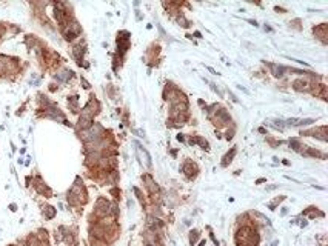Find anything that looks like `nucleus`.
<instances>
[{"mask_svg": "<svg viewBox=\"0 0 328 246\" xmlns=\"http://www.w3.org/2000/svg\"><path fill=\"white\" fill-rule=\"evenodd\" d=\"M134 146L137 148V149H136V154H137L139 160H140L142 163H145V166L151 168V157H150L148 151H146L145 148H142V145H140V143H137V142L134 143Z\"/></svg>", "mask_w": 328, "mask_h": 246, "instance_id": "f257e3e1", "label": "nucleus"}, {"mask_svg": "<svg viewBox=\"0 0 328 246\" xmlns=\"http://www.w3.org/2000/svg\"><path fill=\"white\" fill-rule=\"evenodd\" d=\"M268 66H270V69H271V72H273V75H274V77H282V75H283V72L287 71V68H283V66H277V65H274V63H268Z\"/></svg>", "mask_w": 328, "mask_h": 246, "instance_id": "f03ea898", "label": "nucleus"}, {"mask_svg": "<svg viewBox=\"0 0 328 246\" xmlns=\"http://www.w3.org/2000/svg\"><path fill=\"white\" fill-rule=\"evenodd\" d=\"M214 121L219 123V125H225V123L230 121V115L227 114V111H221V112H219V115L214 118Z\"/></svg>", "mask_w": 328, "mask_h": 246, "instance_id": "7ed1b4c3", "label": "nucleus"}, {"mask_svg": "<svg viewBox=\"0 0 328 246\" xmlns=\"http://www.w3.org/2000/svg\"><path fill=\"white\" fill-rule=\"evenodd\" d=\"M307 82H303V79H299V80H294L293 82V88L296 91H302V89H307Z\"/></svg>", "mask_w": 328, "mask_h": 246, "instance_id": "20e7f679", "label": "nucleus"}, {"mask_svg": "<svg viewBox=\"0 0 328 246\" xmlns=\"http://www.w3.org/2000/svg\"><path fill=\"white\" fill-rule=\"evenodd\" d=\"M182 169H183V172H185V174H188V175H191V174H193V169H196V166L193 165V162H189V160H186V162H185V165L182 166Z\"/></svg>", "mask_w": 328, "mask_h": 246, "instance_id": "39448f33", "label": "nucleus"}, {"mask_svg": "<svg viewBox=\"0 0 328 246\" xmlns=\"http://www.w3.org/2000/svg\"><path fill=\"white\" fill-rule=\"evenodd\" d=\"M314 33L320 37V40H322V42H325V37H326V34H325V25H320L317 29H314Z\"/></svg>", "mask_w": 328, "mask_h": 246, "instance_id": "423d86ee", "label": "nucleus"}, {"mask_svg": "<svg viewBox=\"0 0 328 246\" xmlns=\"http://www.w3.org/2000/svg\"><path fill=\"white\" fill-rule=\"evenodd\" d=\"M234 156H236V148H234V149L231 151V154L228 152V154H227V156L224 157V165H227V163H228L230 160H233V157H234Z\"/></svg>", "mask_w": 328, "mask_h": 246, "instance_id": "0eeeda50", "label": "nucleus"}, {"mask_svg": "<svg viewBox=\"0 0 328 246\" xmlns=\"http://www.w3.org/2000/svg\"><path fill=\"white\" fill-rule=\"evenodd\" d=\"M194 142H197V143H199L202 148H205V149H208V148H209V146H208V143H206V140H203V139H200V137H197Z\"/></svg>", "mask_w": 328, "mask_h": 246, "instance_id": "6e6552de", "label": "nucleus"}, {"mask_svg": "<svg viewBox=\"0 0 328 246\" xmlns=\"http://www.w3.org/2000/svg\"><path fill=\"white\" fill-rule=\"evenodd\" d=\"M177 22H179V23H182V25H183L185 28L188 26V22H186V19H185L183 16H179V17H177Z\"/></svg>", "mask_w": 328, "mask_h": 246, "instance_id": "1a4fd4ad", "label": "nucleus"}, {"mask_svg": "<svg viewBox=\"0 0 328 246\" xmlns=\"http://www.w3.org/2000/svg\"><path fill=\"white\" fill-rule=\"evenodd\" d=\"M46 217H48V218H53V217H54V209H53L51 206L46 208Z\"/></svg>", "mask_w": 328, "mask_h": 246, "instance_id": "9d476101", "label": "nucleus"}, {"mask_svg": "<svg viewBox=\"0 0 328 246\" xmlns=\"http://www.w3.org/2000/svg\"><path fill=\"white\" fill-rule=\"evenodd\" d=\"M197 231H194V232H191V243H196V240H197Z\"/></svg>", "mask_w": 328, "mask_h": 246, "instance_id": "9b49d317", "label": "nucleus"}]
</instances>
